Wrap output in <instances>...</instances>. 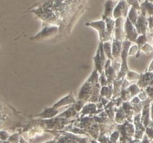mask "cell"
I'll return each instance as SVG.
<instances>
[{
  "label": "cell",
  "instance_id": "obj_1",
  "mask_svg": "<svg viewBox=\"0 0 153 143\" xmlns=\"http://www.w3.org/2000/svg\"><path fill=\"white\" fill-rule=\"evenodd\" d=\"M86 25H88V26L92 27V28H95V29H97V31H98L100 40L102 41V42L108 41V40H110L111 34H110L107 31L105 21L104 19L100 21H96V22H88Z\"/></svg>",
  "mask_w": 153,
  "mask_h": 143
},
{
  "label": "cell",
  "instance_id": "obj_2",
  "mask_svg": "<svg viewBox=\"0 0 153 143\" xmlns=\"http://www.w3.org/2000/svg\"><path fill=\"white\" fill-rule=\"evenodd\" d=\"M97 70L96 69L95 71L93 72V74H91V77L88 78V80H87L86 83L84 84V86H82V89H80V92L79 94V99H87L88 97L90 96L91 93L92 92V83H96V80H97Z\"/></svg>",
  "mask_w": 153,
  "mask_h": 143
},
{
  "label": "cell",
  "instance_id": "obj_3",
  "mask_svg": "<svg viewBox=\"0 0 153 143\" xmlns=\"http://www.w3.org/2000/svg\"><path fill=\"white\" fill-rule=\"evenodd\" d=\"M105 57L104 50H103V44L102 43H100L98 48V51L97 52V55L94 58L96 69L100 73H102V69L104 68L106 62Z\"/></svg>",
  "mask_w": 153,
  "mask_h": 143
},
{
  "label": "cell",
  "instance_id": "obj_4",
  "mask_svg": "<svg viewBox=\"0 0 153 143\" xmlns=\"http://www.w3.org/2000/svg\"><path fill=\"white\" fill-rule=\"evenodd\" d=\"M129 4L125 0H120L115 7L113 12V17L115 19L120 17L126 18L129 10Z\"/></svg>",
  "mask_w": 153,
  "mask_h": 143
},
{
  "label": "cell",
  "instance_id": "obj_5",
  "mask_svg": "<svg viewBox=\"0 0 153 143\" xmlns=\"http://www.w3.org/2000/svg\"><path fill=\"white\" fill-rule=\"evenodd\" d=\"M124 29H125L126 36L127 39L131 42H135L138 36V32H137L136 27L131 21L129 20L128 17H126L124 25Z\"/></svg>",
  "mask_w": 153,
  "mask_h": 143
},
{
  "label": "cell",
  "instance_id": "obj_6",
  "mask_svg": "<svg viewBox=\"0 0 153 143\" xmlns=\"http://www.w3.org/2000/svg\"><path fill=\"white\" fill-rule=\"evenodd\" d=\"M125 17H120L115 20V39L118 40H122L125 37L126 33L124 29L125 25Z\"/></svg>",
  "mask_w": 153,
  "mask_h": 143
},
{
  "label": "cell",
  "instance_id": "obj_7",
  "mask_svg": "<svg viewBox=\"0 0 153 143\" xmlns=\"http://www.w3.org/2000/svg\"><path fill=\"white\" fill-rule=\"evenodd\" d=\"M135 27L138 34H146V29L149 27V22H148V19H146V16L143 13H140L139 15L138 19L135 24Z\"/></svg>",
  "mask_w": 153,
  "mask_h": 143
},
{
  "label": "cell",
  "instance_id": "obj_8",
  "mask_svg": "<svg viewBox=\"0 0 153 143\" xmlns=\"http://www.w3.org/2000/svg\"><path fill=\"white\" fill-rule=\"evenodd\" d=\"M58 29H59V27L55 26V25H54V26H46L40 33H38L37 35L34 36V39H43L51 37V36L56 34L58 32Z\"/></svg>",
  "mask_w": 153,
  "mask_h": 143
},
{
  "label": "cell",
  "instance_id": "obj_9",
  "mask_svg": "<svg viewBox=\"0 0 153 143\" xmlns=\"http://www.w3.org/2000/svg\"><path fill=\"white\" fill-rule=\"evenodd\" d=\"M153 79L152 72H148L143 74H140L139 77L138 86L141 88H145L149 86Z\"/></svg>",
  "mask_w": 153,
  "mask_h": 143
},
{
  "label": "cell",
  "instance_id": "obj_10",
  "mask_svg": "<svg viewBox=\"0 0 153 143\" xmlns=\"http://www.w3.org/2000/svg\"><path fill=\"white\" fill-rule=\"evenodd\" d=\"M149 101L150 99L147 101L146 104H144L143 109V113H142V118H141V122L143 124L145 127H147L150 123L149 121V118H150V107H149Z\"/></svg>",
  "mask_w": 153,
  "mask_h": 143
},
{
  "label": "cell",
  "instance_id": "obj_11",
  "mask_svg": "<svg viewBox=\"0 0 153 143\" xmlns=\"http://www.w3.org/2000/svg\"><path fill=\"white\" fill-rule=\"evenodd\" d=\"M140 10L141 13L146 16V14L149 16H153V2L144 1L140 4Z\"/></svg>",
  "mask_w": 153,
  "mask_h": 143
},
{
  "label": "cell",
  "instance_id": "obj_12",
  "mask_svg": "<svg viewBox=\"0 0 153 143\" xmlns=\"http://www.w3.org/2000/svg\"><path fill=\"white\" fill-rule=\"evenodd\" d=\"M75 101H76V100H75V98L73 97V94L70 93L69 95H67V96L64 97L62 99L60 100L59 101H58V102L53 106V107H55V108H58V107H62V106L73 104V103H75Z\"/></svg>",
  "mask_w": 153,
  "mask_h": 143
},
{
  "label": "cell",
  "instance_id": "obj_13",
  "mask_svg": "<svg viewBox=\"0 0 153 143\" xmlns=\"http://www.w3.org/2000/svg\"><path fill=\"white\" fill-rule=\"evenodd\" d=\"M123 43L120 40H118L115 39L112 43V55L113 58H117L121 55L122 52Z\"/></svg>",
  "mask_w": 153,
  "mask_h": 143
},
{
  "label": "cell",
  "instance_id": "obj_14",
  "mask_svg": "<svg viewBox=\"0 0 153 143\" xmlns=\"http://www.w3.org/2000/svg\"><path fill=\"white\" fill-rule=\"evenodd\" d=\"M58 113V110H57V108L55 107H51V108H47L45 110H43V113H41L40 114L37 115V116H40V117L45 118V119H49V118H52L54 116H56Z\"/></svg>",
  "mask_w": 153,
  "mask_h": 143
},
{
  "label": "cell",
  "instance_id": "obj_15",
  "mask_svg": "<svg viewBox=\"0 0 153 143\" xmlns=\"http://www.w3.org/2000/svg\"><path fill=\"white\" fill-rule=\"evenodd\" d=\"M137 9L135 8V7H130L129 10H128V16L127 17L129 19V20L135 25L136 22H137V19H138V13H137Z\"/></svg>",
  "mask_w": 153,
  "mask_h": 143
},
{
  "label": "cell",
  "instance_id": "obj_16",
  "mask_svg": "<svg viewBox=\"0 0 153 143\" xmlns=\"http://www.w3.org/2000/svg\"><path fill=\"white\" fill-rule=\"evenodd\" d=\"M103 19L105 21L107 31L111 34L113 29L115 28V21L111 17H106V16H103Z\"/></svg>",
  "mask_w": 153,
  "mask_h": 143
},
{
  "label": "cell",
  "instance_id": "obj_17",
  "mask_svg": "<svg viewBox=\"0 0 153 143\" xmlns=\"http://www.w3.org/2000/svg\"><path fill=\"white\" fill-rule=\"evenodd\" d=\"M103 50H104L105 55L109 59H114L113 55H112V45L110 42L106 41L103 44Z\"/></svg>",
  "mask_w": 153,
  "mask_h": 143
},
{
  "label": "cell",
  "instance_id": "obj_18",
  "mask_svg": "<svg viewBox=\"0 0 153 143\" xmlns=\"http://www.w3.org/2000/svg\"><path fill=\"white\" fill-rule=\"evenodd\" d=\"M128 91L130 93V95H131V96H135L137 94L140 93V87H139L138 85L136 84H132L131 85V86H128Z\"/></svg>",
  "mask_w": 153,
  "mask_h": 143
},
{
  "label": "cell",
  "instance_id": "obj_19",
  "mask_svg": "<svg viewBox=\"0 0 153 143\" xmlns=\"http://www.w3.org/2000/svg\"><path fill=\"white\" fill-rule=\"evenodd\" d=\"M146 42H147V37L146 34H140L139 37H137L135 43H137L138 47H142L143 45L146 44Z\"/></svg>",
  "mask_w": 153,
  "mask_h": 143
},
{
  "label": "cell",
  "instance_id": "obj_20",
  "mask_svg": "<svg viewBox=\"0 0 153 143\" xmlns=\"http://www.w3.org/2000/svg\"><path fill=\"white\" fill-rule=\"evenodd\" d=\"M126 74V79H128V80H137V79H139L140 76V74H137V72H134L128 71Z\"/></svg>",
  "mask_w": 153,
  "mask_h": 143
},
{
  "label": "cell",
  "instance_id": "obj_21",
  "mask_svg": "<svg viewBox=\"0 0 153 143\" xmlns=\"http://www.w3.org/2000/svg\"><path fill=\"white\" fill-rule=\"evenodd\" d=\"M131 7H135L137 10H140V3L139 0H125Z\"/></svg>",
  "mask_w": 153,
  "mask_h": 143
},
{
  "label": "cell",
  "instance_id": "obj_22",
  "mask_svg": "<svg viewBox=\"0 0 153 143\" xmlns=\"http://www.w3.org/2000/svg\"><path fill=\"white\" fill-rule=\"evenodd\" d=\"M19 139H20V137H19V134L14 133V134H12L11 136H9L7 141H8L10 143H19Z\"/></svg>",
  "mask_w": 153,
  "mask_h": 143
},
{
  "label": "cell",
  "instance_id": "obj_23",
  "mask_svg": "<svg viewBox=\"0 0 153 143\" xmlns=\"http://www.w3.org/2000/svg\"><path fill=\"white\" fill-rule=\"evenodd\" d=\"M141 51L144 52V53L149 54L153 52V48L149 44V43H146V44H144L141 47Z\"/></svg>",
  "mask_w": 153,
  "mask_h": 143
},
{
  "label": "cell",
  "instance_id": "obj_24",
  "mask_svg": "<svg viewBox=\"0 0 153 143\" xmlns=\"http://www.w3.org/2000/svg\"><path fill=\"white\" fill-rule=\"evenodd\" d=\"M146 133L150 139H153V121L146 127Z\"/></svg>",
  "mask_w": 153,
  "mask_h": 143
},
{
  "label": "cell",
  "instance_id": "obj_25",
  "mask_svg": "<svg viewBox=\"0 0 153 143\" xmlns=\"http://www.w3.org/2000/svg\"><path fill=\"white\" fill-rule=\"evenodd\" d=\"M9 136H10V134L7 131L0 130V139L2 141H7Z\"/></svg>",
  "mask_w": 153,
  "mask_h": 143
},
{
  "label": "cell",
  "instance_id": "obj_26",
  "mask_svg": "<svg viewBox=\"0 0 153 143\" xmlns=\"http://www.w3.org/2000/svg\"><path fill=\"white\" fill-rule=\"evenodd\" d=\"M138 46H137V45H134V46H131V48H129V50H128V55H137V52H138Z\"/></svg>",
  "mask_w": 153,
  "mask_h": 143
},
{
  "label": "cell",
  "instance_id": "obj_27",
  "mask_svg": "<svg viewBox=\"0 0 153 143\" xmlns=\"http://www.w3.org/2000/svg\"><path fill=\"white\" fill-rule=\"evenodd\" d=\"M146 92L147 93L148 96L149 97V99H153V86L152 85H149L146 87Z\"/></svg>",
  "mask_w": 153,
  "mask_h": 143
},
{
  "label": "cell",
  "instance_id": "obj_28",
  "mask_svg": "<svg viewBox=\"0 0 153 143\" xmlns=\"http://www.w3.org/2000/svg\"><path fill=\"white\" fill-rule=\"evenodd\" d=\"M100 82H101V85L102 86H105V85L108 83L107 77H106V76L105 75L104 72L101 73V77H100Z\"/></svg>",
  "mask_w": 153,
  "mask_h": 143
},
{
  "label": "cell",
  "instance_id": "obj_29",
  "mask_svg": "<svg viewBox=\"0 0 153 143\" xmlns=\"http://www.w3.org/2000/svg\"><path fill=\"white\" fill-rule=\"evenodd\" d=\"M138 97L140 98V99L141 100V101H144L148 98V95L146 92H140V93H139Z\"/></svg>",
  "mask_w": 153,
  "mask_h": 143
},
{
  "label": "cell",
  "instance_id": "obj_30",
  "mask_svg": "<svg viewBox=\"0 0 153 143\" xmlns=\"http://www.w3.org/2000/svg\"><path fill=\"white\" fill-rule=\"evenodd\" d=\"M148 22H149V27L151 31L153 32V16H149L148 18Z\"/></svg>",
  "mask_w": 153,
  "mask_h": 143
},
{
  "label": "cell",
  "instance_id": "obj_31",
  "mask_svg": "<svg viewBox=\"0 0 153 143\" xmlns=\"http://www.w3.org/2000/svg\"><path fill=\"white\" fill-rule=\"evenodd\" d=\"M140 101H141V100L140 99V98H139L138 96H134V98H133V99L131 100V102L134 104H139L140 103Z\"/></svg>",
  "mask_w": 153,
  "mask_h": 143
},
{
  "label": "cell",
  "instance_id": "obj_32",
  "mask_svg": "<svg viewBox=\"0 0 153 143\" xmlns=\"http://www.w3.org/2000/svg\"><path fill=\"white\" fill-rule=\"evenodd\" d=\"M118 136H119V133H118V132H114L111 135V140L115 142H116L117 140Z\"/></svg>",
  "mask_w": 153,
  "mask_h": 143
},
{
  "label": "cell",
  "instance_id": "obj_33",
  "mask_svg": "<svg viewBox=\"0 0 153 143\" xmlns=\"http://www.w3.org/2000/svg\"><path fill=\"white\" fill-rule=\"evenodd\" d=\"M148 72H153V60L152 62H151L149 68H148Z\"/></svg>",
  "mask_w": 153,
  "mask_h": 143
},
{
  "label": "cell",
  "instance_id": "obj_34",
  "mask_svg": "<svg viewBox=\"0 0 153 143\" xmlns=\"http://www.w3.org/2000/svg\"><path fill=\"white\" fill-rule=\"evenodd\" d=\"M150 115H151V118H152V121H153V103L151 105L150 107Z\"/></svg>",
  "mask_w": 153,
  "mask_h": 143
},
{
  "label": "cell",
  "instance_id": "obj_35",
  "mask_svg": "<svg viewBox=\"0 0 153 143\" xmlns=\"http://www.w3.org/2000/svg\"><path fill=\"white\" fill-rule=\"evenodd\" d=\"M19 143H28V142H27L25 141L23 138L20 137V139H19Z\"/></svg>",
  "mask_w": 153,
  "mask_h": 143
},
{
  "label": "cell",
  "instance_id": "obj_36",
  "mask_svg": "<svg viewBox=\"0 0 153 143\" xmlns=\"http://www.w3.org/2000/svg\"><path fill=\"white\" fill-rule=\"evenodd\" d=\"M144 1H149V2H153V0H144Z\"/></svg>",
  "mask_w": 153,
  "mask_h": 143
},
{
  "label": "cell",
  "instance_id": "obj_37",
  "mask_svg": "<svg viewBox=\"0 0 153 143\" xmlns=\"http://www.w3.org/2000/svg\"><path fill=\"white\" fill-rule=\"evenodd\" d=\"M142 1V0H139V1H140H140Z\"/></svg>",
  "mask_w": 153,
  "mask_h": 143
}]
</instances>
